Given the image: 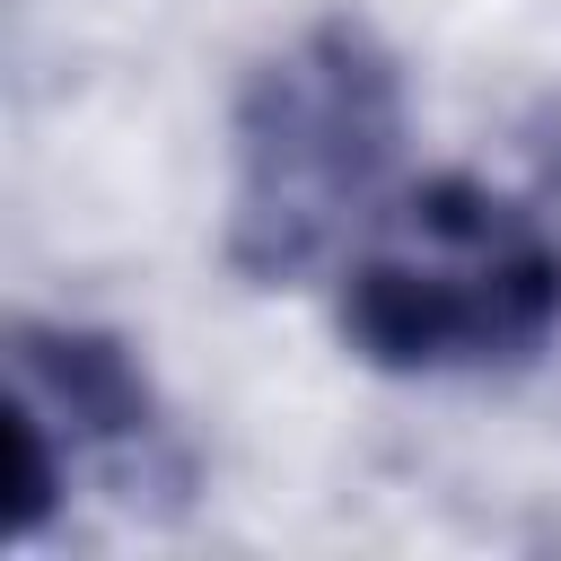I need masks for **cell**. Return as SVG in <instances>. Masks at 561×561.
Here are the masks:
<instances>
[{"mask_svg":"<svg viewBox=\"0 0 561 561\" xmlns=\"http://www.w3.org/2000/svg\"><path fill=\"white\" fill-rule=\"evenodd\" d=\"M403 61L359 9H324L280 35L228 105V263L254 289H289L333 263L394 184Z\"/></svg>","mask_w":561,"mask_h":561,"instance_id":"cell-1","label":"cell"},{"mask_svg":"<svg viewBox=\"0 0 561 561\" xmlns=\"http://www.w3.org/2000/svg\"><path fill=\"white\" fill-rule=\"evenodd\" d=\"M561 333V237L482 175H421L351 237L342 342L386 377L526 368Z\"/></svg>","mask_w":561,"mask_h":561,"instance_id":"cell-2","label":"cell"},{"mask_svg":"<svg viewBox=\"0 0 561 561\" xmlns=\"http://www.w3.org/2000/svg\"><path fill=\"white\" fill-rule=\"evenodd\" d=\"M9 394H18V535L53 517L61 491H193V447L140 368V351L105 324L18 316L9 324Z\"/></svg>","mask_w":561,"mask_h":561,"instance_id":"cell-3","label":"cell"}]
</instances>
